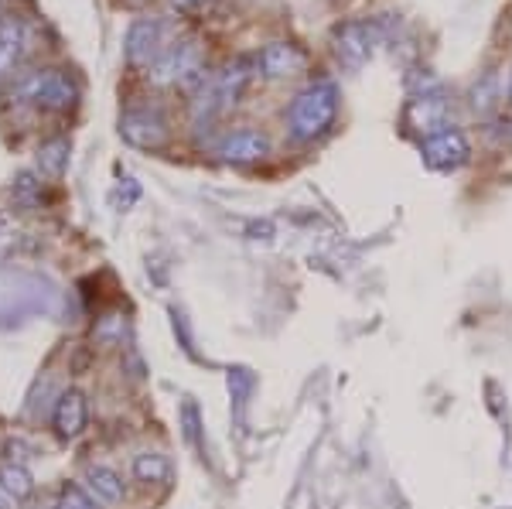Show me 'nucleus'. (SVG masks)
Masks as SVG:
<instances>
[{
    "label": "nucleus",
    "mask_w": 512,
    "mask_h": 509,
    "mask_svg": "<svg viewBox=\"0 0 512 509\" xmlns=\"http://www.w3.org/2000/svg\"><path fill=\"white\" fill-rule=\"evenodd\" d=\"M171 4H175L181 14H195V11H202L209 0H171Z\"/></svg>",
    "instance_id": "a211bd4d"
},
{
    "label": "nucleus",
    "mask_w": 512,
    "mask_h": 509,
    "mask_svg": "<svg viewBox=\"0 0 512 509\" xmlns=\"http://www.w3.org/2000/svg\"><path fill=\"white\" fill-rule=\"evenodd\" d=\"M86 421H89L86 397H82L79 390H65L59 397V404H55V414H52V424H55V431H59V438H65V441L79 438V434L86 431Z\"/></svg>",
    "instance_id": "9d476101"
},
{
    "label": "nucleus",
    "mask_w": 512,
    "mask_h": 509,
    "mask_svg": "<svg viewBox=\"0 0 512 509\" xmlns=\"http://www.w3.org/2000/svg\"><path fill=\"white\" fill-rule=\"evenodd\" d=\"M4 4H7V0H0V11H4Z\"/></svg>",
    "instance_id": "aec40b11"
},
{
    "label": "nucleus",
    "mask_w": 512,
    "mask_h": 509,
    "mask_svg": "<svg viewBox=\"0 0 512 509\" xmlns=\"http://www.w3.org/2000/svg\"><path fill=\"white\" fill-rule=\"evenodd\" d=\"M31 41H35V35H31V28L24 21L7 18L0 24V79L14 76L21 69V62L31 52Z\"/></svg>",
    "instance_id": "0eeeda50"
},
{
    "label": "nucleus",
    "mask_w": 512,
    "mask_h": 509,
    "mask_svg": "<svg viewBox=\"0 0 512 509\" xmlns=\"http://www.w3.org/2000/svg\"><path fill=\"white\" fill-rule=\"evenodd\" d=\"M65 164H69V141L65 137H55V141L41 144L38 151V171L45 178H59L65 171Z\"/></svg>",
    "instance_id": "2eb2a0df"
},
{
    "label": "nucleus",
    "mask_w": 512,
    "mask_h": 509,
    "mask_svg": "<svg viewBox=\"0 0 512 509\" xmlns=\"http://www.w3.org/2000/svg\"><path fill=\"white\" fill-rule=\"evenodd\" d=\"M448 120V103L437 100V96H417L414 103L407 106V123L414 130H424V134H437Z\"/></svg>",
    "instance_id": "f8f14e48"
},
{
    "label": "nucleus",
    "mask_w": 512,
    "mask_h": 509,
    "mask_svg": "<svg viewBox=\"0 0 512 509\" xmlns=\"http://www.w3.org/2000/svg\"><path fill=\"white\" fill-rule=\"evenodd\" d=\"M151 79L161 86L171 82H188V79H202V48L195 38H181L171 41L168 52L151 65Z\"/></svg>",
    "instance_id": "7ed1b4c3"
},
{
    "label": "nucleus",
    "mask_w": 512,
    "mask_h": 509,
    "mask_svg": "<svg viewBox=\"0 0 512 509\" xmlns=\"http://www.w3.org/2000/svg\"><path fill=\"white\" fill-rule=\"evenodd\" d=\"M168 24L158 18H140L130 24V35H127V59L137 69H151L154 62L168 52Z\"/></svg>",
    "instance_id": "20e7f679"
},
{
    "label": "nucleus",
    "mask_w": 512,
    "mask_h": 509,
    "mask_svg": "<svg viewBox=\"0 0 512 509\" xmlns=\"http://www.w3.org/2000/svg\"><path fill=\"white\" fill-rule=\"evenodd\" d=\"M304 52L291 41H274L260 52V72L267 79H287V76H297L304 69Z\"/></svg>",
    "instance_id": "9b49d317"
},
{
    "label": "nucleus",
    "mask_w": 512,
    "mask_h": 509,
    "mask_svg": "<svg viewBox=\"0 0 512 509\" xmlns=\"http://www.w3.org/2000/svg\"><path fill=\"white\" fill-rule=\"evenodd\" d=\"M86 489L93 492V499H99V503H110V506L123 499L120 475L113 469H106V465H89V469H86Z\"/></svg>",
    "instance_id": "ddd939ff"
},
{
    "label": "nucleus",
    "mask_w": 512,
    "mask_h": 509,
    "mask_svg": "<svg viewBox=\"0 0 512 509\" xmlns=\"http://www.w3.org/2000/svg\"><path fill=\"white\" fill-rule=\"evenodd\" d=\"M59 509H96V499L82 486H65L59 496Z\"/></svg>",
    "instance_id": "f3484780"
},
{
    "label": "nucleus",
    "mask_w": 512,
    "mask_h": 509,
    "mask_svg": "<svg viewBox=\"0 0 512 509\" xmlns=\"http://www.w3.org/2000/svg\"><path fill=\"white\" fill-rule=\"evenodd\" d=\"M376 28L369 21H349L335 31V52L345 65H362L373 55Z\"/></svg>",
    "instance_id": "6e6552de"
},
{
    "label": "nucleus",
    "mask_w": 512,
    "mask_h": 509,
    "mask_svg": "<svg viewBox=\"0 0 512 509\" xmlns=\"http://www.w3.org/2000/svg\"><path fill=\"white\" fill-rule=\"evenodd\" d=\"M219 154H222V161H229V164H253L270 154V141L260 130H236V134H229L226 141L219 144Z\"/></svg>",
    "instance_id": "1a4fd4ad"
},
{
    "label": "nucleus",
    "mask_w": 512,
    "mask_h": 509,
    "mask_svg": "<svg viewBox=\"0 0 512 509\" xmlns=\"http://www.w3.org/2000/svg\"><path fill=\"white\" fill-rule=\"evenodd\" d=\"M0 509H7V506H4V503H0Z\"/></svg>",
    "instance_id": "412c9836"
},
{
    "label": "nucleus",
    "mask_w": 512,
    "mask_h": 509,
    "mask_svg": "<svg viewBox=\"0 0 512 509\" xmlns=\"http://www.w3.org/2000/svg\"><path fill=\"white\" fill-rule=\"evenodd\" d=\"M14 96L24 103L45 106V110H69L79 100V86L65 76L62 69H41L24 76L18 86H14Z\"/></svg>",
    "instance_id": "f03ea898"
},
{
    "label": "nucleus",
    "mask_w": 512,
    "mask_h": 509,
    "mask_svg": "<svg viewBox=\"0 0 512 509\" xmlns=\"http://www.w3.org/2000/svg\"><path fill=\"white\" fill-rule=\"evenodd\" d=\"M420 151H424V161L437 171H454L472 158V147H468L461 130H437V134L427 137Z\"/></svg>",
    "instance_id": "423d86ee"
},
{
    "label": "nucleus",
    "mask_w": 512,
    "mask_h": 509,
    "mask_svg": "<svg viewBox=\"0 0 512 509\" xmlns=\"http://www.w3.org/2000/svg\"><path fill=\"white\" fill-rule=\"evenodd\" d=\"M338 113V89L332 82H315V86L301 89L291 103L287 123H291V134L297 141H315L335 123Z\"/></svg>",
    "instance_id": "f257e3e1"
},
{
    "label": "nucleus",
    "mask_w": 512,
    "mask_h": 509,
    "mask_svg": "<svg viewBox=\"0 0 512 509\" xmlns=\"http://www.w3.org/2000/svg\"><path fill=\"white\" fill-rule=\"evenodd\" d=\"M509 103H512V76H509Z\"/></svg>",
    "instance_id": "6ab92c4d"
},
{
    "label": "nucleus",
    "mask_w": 512,
    "mask_h": 509,
    "mask_svg": "<svg viewBox=\"0 0 512 509\" xmlns=\"http://www.w3.org/2000/svg\"><path fill=\"white\" fill-rule=\"evenodd\" d=\"M0 489L11 499H28L35 492V475H31L24 465H0Z\"/></svg>",
    "instance_id": "dca6fc26"
},
{
    "label": "nucleus",
    "mask_w": 512,
    "mask_h": 509,
    "mask_svg": "<svg viewBox=\"0 0 512 509\" xmlns=\"http://www.w3.org/2000/svg\"><path fill=\"white\" fill-rule=\"evenodd\" d=\"M120 134L123 141H130L134 147L158 151V147L168 144V123H164L158 110H130L120 120Z\"/></svg>",
    "instance_id": "39448f33"
},
{
    "label": "nucleus",
    "mask_w": 512,
    "mask_h": 509,
    "mask_svg": "<svg viewBox=\"0 0 512 509\" xmlns=\"http://www.w3.org/2000/svg\"><path fill=\"white\" fill-rule=\"evenodd\" d=\"M134 475L144 486H161V482H168L171 479L168 455H161V451H140L134 458Z\"/></svg>",
    "instance_id": "4468645a"
}]
</instances>
